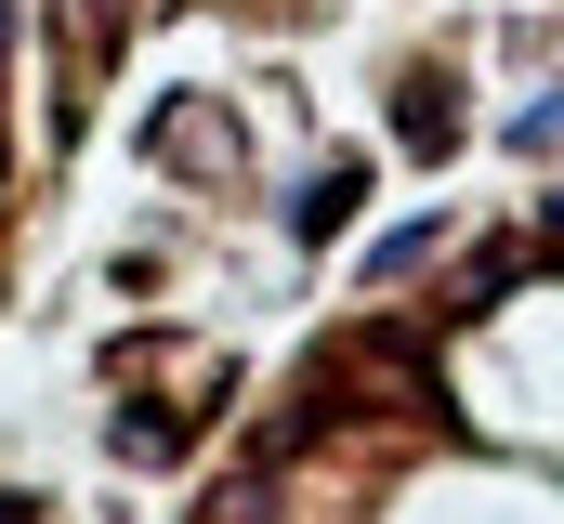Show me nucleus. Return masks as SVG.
Here are the masks:
<instances>
[{
	"label": "nucleus",
	"mask_w": 564,
	"mask_h": 524,
	"mask_svg": "<svg viewBox=\"0 0 564 524\" xmlns=\"http://www.w3.org/2000/svg\"><path fill=\"white\" fill-rule=\"evenodd\" d=\"M355 197H368V171H315V184H302V237H328Z\"/></svg>",
	"instance_id": "f257e3e1"
}]
</instances>
